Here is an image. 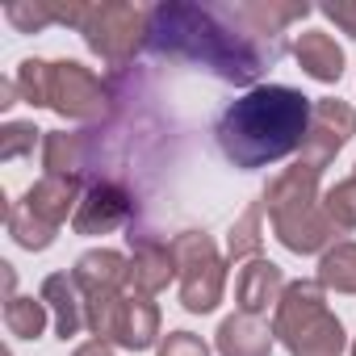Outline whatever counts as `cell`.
I'll use <instances>...</instances> for the list:
<instances>
[{
    "mask_svg": "<svg viewBox=\"0 0 356 356\" xmlns=\"http://www.w3.org/2000/svg\"><path fill=\"white\" fill-rule=\"evenodd\" d=\"M314 176H318L314 168H293L268 193V210L277 218V235L293 252H314V248H323L331 239V222L318 218V210H314Z\"/></svg>",
    "mask_w": 356,
    "mask_h": 356,
    "instance_id": "obj_5",
    "label": "cell"
},
{
    "mask_svg": "<svg viewBox=\"0 0 356 356\" xmlns=\"http://www.w3.org/2000/svg\"><path fill=\"white\" fill-rule=\"evenodd\" d=\"M323 13H327L343 34H352V38H356V5H327Z\"/></svg>",
    "mask_w": 356,
    "mask_h": 356,
    "instance_id": "obj_23",
    "label": "cell"
},
{
    "mask_svg": "<svg viewBox=\"0 0 356 356\" xmlns=\"http://www.w3.org/2000/svg\"><path fill=\"white\" fill-rule=\"evenodd\" d=\"M159 356H210V348L197 335H189V331H172L168 343L159 348Z\"/></svg>",
    "mask_w": 356,
    "mask_h": 356,
    "instance_id": "obj_21",
    "label": "cell"
},
{
    "mask_svg": "<svg viewBox=\"0 0 356 356\" xmlns=\"http://www.w3.org/2000/svg\"><path fill=\"white\" fill-rule=\"evenodd\" d=\"M76 356H113V352H109L105 343H88V348H80Z\"/></svg>",
    "mask_w": 356,
    "mask_h": 356,
    "instance_id": "obj_24",
    "label": "cell"
},
{
    "mask_svg": "<svg viewBox=\"0 0 356 356\" xmlns=\"http://www.w3.org/2000/svg\"><path fill=\"white\" fill-rule=\"evenodd\" d=\"M327 214L335 222H343V227H356V181H348V185L327 193Z\"/></svg>",
    "mask_w": 356,
    "mask_h": 356,
    "instance_id": "obj_19",
    "label": "cell"
},
{
    "mask_svg": "<svg viewBox=\"0 0 356 356\" xmlns=\"http://www.w3.org/2000/svg\"><path fill=\"white\" fill-rule=\"evenodd\" d=\"M130 277H134L143 289H163L168 277H172V252L143 243V248H138V260H134V268H130Z\"/></svg>",
    "mask_w": 356,
    "mask_h": 356,
    "instance_id": "obj_15",
    "label": "cell"
},
{
    "mask_svg": "<svg viewBox=\"0 0 356 356\" xmlns=\"http://www.w3.org/2000/svg\"><path fill=\"white\" fill-rule=\"evenodd\" d=\"M122 214H126V202L113 193V189H97L84 206H80V214H76V231H105V227H118L122 222Z\"/></svg>",
    "mask_w": 356,
    "mask_h": 356,
    "instance_id": "obj_14",
    "label": "cell"
},
{
    "mask_svg": "<svg viewBox=\"0 0 356 356\" xmlns=\"http://www.w3.org/2000/svg\"><path fill=\"white\" fill-rule=\"evenodd\" d=\"M88 323H92V331H101V335H109L126 348H147L155 339V310L147 302H134V298L101 293Z\"/></svg>",
    "mask_w": 356,
    "mask_h": 356,
    "instance_id": "obj_8",
    "label": "cell"
},
{
    "mask_svg": "<svg viewBox=\"0 0 356 356\" xmlns=\"http://www.w3.org/2000/svg\"><path fill=\"white\" fill-rule=\"evenodd\" d=\"M9 331L13 335H22V339H34L38 331H42V306L38 302H26V298H17L13 306H9Z\"/></svg>",
    "mask_w": 356,
    "mask_h": 356,
    "instance_id": "obj_18",
    "label": "cell"
},
{
    "mask_svg": "<svg viewBox=\"0 0 356 356\" xmlns=\"http://www.w3.org/2000/svg\"><path fill=\"white\" fill-rule=\"evenodd\" d=\"M356 130V113L343 105V101H318L314 105V118H310V134L302 143V155H306V168H323L343 143L348 134Z\"/></svg>",
    "mask_w": 356,
    "mask_h": 356,
    "instance_id": "obj_9",
    "label": "cell"
},
{
    "mask_svg": "<svg viewBox=\"0 0 356 356\" xmlns=\"http://www.w3.org/2000/svg\"><path fill=\"white\" fill-rule=\"evenodd\" d=\"M293 55H298L302 72H306V76H314V80H323V84H335V80L343 76V51H339V47H335V38H331V34H323V30L302 34V38L293 42Z\"/></svg>",
    "mask_w": 356,
    "mask_h": 356,
    "instance_id": "obj_10",
    "label": "cell"
},
{
    "mask_svg": "<svg viewBox=\"0 0 356 356\" xmlns=\"http://www.w3.org/2000/svg\"><path fill=\"white\" fill-rule=\"evenodd\" d=\"M126 277H130V268H126L122 256H113V252H92V256H84L80 268H76V281L88 285L97 298H101V293H113V285H122Z\"/></svg>",
    "mask_w": 356,
    "mask_h": 356,
    "instance_id": "obj_13",
    "label": "cell"
},
{
    "mask_svg": "<svg viewBox=\"0 0 356 356\" xmlns=\"http://www.w3.org/2000/svg\"><path fill=\"white\" fill-rule=\"evenodd\" d=\"M352 356H356V348H352Z\"/></svg>",
    "mask_w": 356,
    "mask_h": 356,
    "instance_id": "obj_25",
    "label": "cell"
},
{
    "mask_svg": "<svg viewBox=\"0 0 356 356\" xmlns=\"http://www.w3.org/2000/svg\"><path fill=\"white\" fill-rule=\"evenodd\" d=\"M323 285L356 293V243H339L335 252L323 256Z\"/></svg>",
    "mask_w": 356,
    "mask_h": 356,
    "instance_id": "obj_16",
    "label": "cell"
},
{
    "mask_svg": "<svg viewBox=\"0 0 356 356\" xmlns=\"http://www.w3.org/2000/svg\"><path fill=\"white\" fill-rule=\"evenodd\" d=\"M277 335L289 343L293 356H339L343 331L323 306L318 285H289L277 310Z\"/></svg>",
    "mask_w": 356,
    "mask_h": 356,
    "instance_id": "obj_4",
    "label": "cell"
},
{
    "mask_svg": "<svg viewBox=\"0 0 356 356\" xmlns=\"http://www.w3.org/2000/svg\"><path fill=\"white\" fill-rule=\"evenodd\" d=\"M310 118H314L310 97L285 84H260L218 118L214 138L227 163L252 172L293 155L310 134Z\"/></svg>",
    "mask_w": 356,
    "mask_h": 356,
    "instance_id": "obj_1",
    "label": "cell"
},
{
    "mask_svg": "<svg viewBox=\"0 0 356 356\" xmlns=\"http://www.w3.org/2000/svg\"><path fill=\"white\" fill-rule=\"evenodd\" d=\"M42 298H47V302H55V310H59V335L67 339V335L80 327V310H76L72 281H67V277H51V281H47V289H42Z\"/></svg>",
    "mask_w": 356,
    "mask_h": 356,
    "instance_id": "obj_17",
    "label": "cell"
},
{
    "mask_svg": "<svg viewBox=\"0 0 356 356\" xmlns=\"http://www.w3.org/2000/svg\"><path fill=\"white\" fill-rule=\"evenodd\" d=\"M147 17L151 13H143L134 5H88L80 34L101 59L126 63L138 47V34H147Z\"/></svg>",
    "mask_w": 356,
    "mask_h": 356,
    "instance_id": "obj_6",
    "label": "cell"
},
{
    "mask_svg": "<svg viewBox=\"0 0 356 356\" xmlns=\"http://www.w3.org/2000/svg\"><path fill=\"white\" fill-rule=\"evenodd\" d=\"M218 348H222V356H268L273 335H268V327H260L252 314H235V318L222 323Z\"/></svg>",
    "mask_w": 356,
    "mask_h": 356,
    "instance_id": "obj_11",
    "label": "cell"
},
{
    "mask_svg": "<svg viewBox=\"0 0 356 356\" xmlns=\"http://www.w3.org/2000/svg\"><path fill=\"white\" fill-rule=\"evenodd\" d=\"M5 134H9V143H5V159H13L17 151L34 147V134H38V130H34V126H9Z\"/></svg>",
    "mask_w": 356,
    "mask_h": 356,
    "instance_id": "obj_22",
    "label": "cell"
},
{
    "mask_svg": "<svg viewBox=\"0 0 356 356\" xmlns=\"http://www.w3.org/2000/svg\"><path fill=\"white\" fill-rule=\"evenodd\" d=\"M227 22H231V9L159 5L147 17L151 51L176 55V59H197L231 84H252L264 72V63H273V55L252 47V34H235Z\"/></svg>",
    "mask_w": 356,
    "mask_h": 356,
    "instance_id": "obj_2",
    "label": "cell"
},
{
    "mask_svg": "<svg viewBox=\"0 0 356 356\" xmlns=\"http://www.w3.org/2000/svg\"><path fill=\"white\" fill-rule=\"evenodd\" d=\"M22 88L30 105H51L63 118H92L105 105L101 80L80 67V63H42V59H26L22 63Z\"/></svg>",
    "mask_w": 356,
    "mask_h": 356,
    "instance_id": "obj_3",
    "label": "cell"
},
{
    "mask_svg": "<svg viewBox=\"0 0 356 356\" xmlns=\"http://www.w3.org/2000/svg\"><path fill=\"white\" fill-rule=\"evenodd\" d=\"M176 260H181V268H185V289H181L185 306L193 314L214 310L218 298H222V264H218L210 239L206 235H185L181 243H176Z\"/></svg>",
    "mask_w": 356,
    "mask_h": 356,
    "instance_id": "obj_7",
    "label": "cell"
},
{
    "mask_svg": "<svg viewBox=\"0 0 356 356\" xmlns=\"http://www.w3.org/2000/svg\"><path fill=\"white\" fill-rule=\"evenodd\" d=\"M9 22L22 26V30H42V26L59 22V17H55V5H34V9H26V5H9Z\"/></svg>",
    "mask_w": 356,
    "mask_h": 356,
    "instance_id": "obj_20",
    "label": "cell"
},
{
    "mask_svg": "<svg viewBox=\"0 0 356 356\" xmlns=\"http://www.w3.org/2000/svg\"><path fill=\"white\" fill-rule=\"evenodd\" d=\"M277 289H281V268L268 264V260H256V264L243 268V277H239V302H243L248 314L268 310V302L277 298Z\"/></svg>",
    "mask_w": 356,
    "mask_h": 356,
    "instance_id": "obj_12",
    "label": "cell"
}]
</instances>
